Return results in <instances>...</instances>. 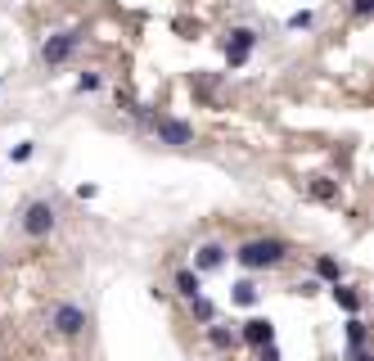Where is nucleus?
<instances>
[{
	"label": "nucleus",
	"mask_w": 374,
	"mask_h": 361,
	"mask_svg": "<svg viewBox=\"0 0 374 361\" xmlns=\"http://www.w3.org/2000/svg\"><path fill=\"white\" fill-rule=\"evenodd\" d=\"M234 257H239L248 271H257V267H276L280 257H284V244H280V240H253V244H244Z\"/></svg>",
	"instance_id": "nucleus-1"
},
{
	"label": "nucleus",
	"mask_w": 374,
	"mask_h": 361,
	"mask_svg": "<svg viewBox=\"0 0 374 361\" xmlns=\"http://www.w3.org/2000/svg\"><path fill=\"white\" fill-rule=\"evenodd\" d=\"M23 231H28L32 240L50 235V231H55V208H50V204H28V213H23Z\"/></svg>",
	"instance_id": "nucleus-2"
},
{
	"label": "nucleus",
	"mask_w": 374,
	"mask_h": 361,
	"mask_svg": "<svg viewBox=\"0 0 374 361\" xmlns=\"http://www.w3.org/2000/svg\"><path fill=\"white\" fill-rule=\"evenodd\" d=\"M77 41H81L77 32H59V36H50V41L41 45V59H45V64H64L72 50H77Z\"/></svg>",
	"instance_id": "nucleus-3"
},
{
	"label": "nucleus",
	"mask_w": 374,
	"mask_h": 361,
	"mask_svg": "<svg viewBox=\"0 0 374 361\" xmlns=\"http://www.w3.org/2000/svg\"><path fill=\"white\" fill-rule=\"evenodd\" d=\"M55 330L68 334V339H72V334H81L86 330V312H81V307H72V303H59L55 307Z\"/></svg>",
	"instance_id": "nucleus-4"
},
{
	"label": "nucleus",
	"mask_w": 374,
	"mask_h": 361,
	"mask_svg": "<svg viewBox=\"0 0 374 361\" xmlns=\"http://www.w3.org/2000/svg\"><path fill=\"white\" fill-rule=\"evenodd\" d=\"M154 131H158V140H163V145H190V140H194L190 122H176V118H163Z\"/></svg>",
	"instance_id": "nucleus-5"
},
{
	"label": "nucleus",
	"mask_w": 374,
	"mask_h": 361,
	"mask_svg": "<svg viewBox=\"0 0 374 361\" xmlns=\"http://www.w3.org/2000/svg\"><path fill=\"white\" fill-rule=\"evenodd\" d=\"M253 41H257V32L234 28V32H230V64H244V59H248V50H253Z\"/></svg>",
	"instance_id": "nucleus-6"
},
{
	"label": "nucleus",
	"mask_w": 374,
	"mask_h": 361,
	"mask_svg": "<svg viewBox=\"0 0 374 361\" xmlns=\"http://www.w3.org/2000/svg\"><path fill=\"white\" fill-rule=\"evenodd\" d=\"M221 262H226V248H221V244H203V248H198V257H194L198 271H217Z\"/></svg>",
	"instance_id": "nucleus-7"
},
{
	"label": "nucleus",
	"mask_w": 374,
	"mask_h": 361,
	"mask_svg": "<svg viewBox=\"0 0 374 361\" xmlns=\"http://www.w3.org/2000/svg\"><path fill=\"white\" fill-rule=\"evenodd\" d=\"M271 334H276V330H271V321H244V339L248 343H271Z\"/></svg>",
	"instance_id": "nucleus-8"
},
{
	"label": "nucleus",
	"mask_w": 374,
	"mask_h": 361,
	"mask_svg": "<svg viewBox=\"0 0 374 361\" xmlns=\"http://www.w3.org/2000/svg\"><path fill=\"white\" fill-rule=\"evenodd\" d=\"M198 289H203V284H198V271H181V276H176V294L198 298Z\"/></svg>",
	"instance_id": "nucleus-9"
},
{
	"label": "nucleus",
	"mask_w": 374,
	"mask_h": 361,
	"mask_svg": "<svg viewBox=\"0 0 374 361\" xmlns=\"http://www.w3.org/2000/svg\"><path fill=\"white\" fill-rule=\"evenodd\" d=\"M347 339H352V361H361V343H366V326H361L356 316L347 321Z\"/></svg>",
	"instance_id": "nucleus-10"
},
{
	"label": "nucleus",
	"mask_w": 374,
	"mask_h": 361,
	"mask_svg": "<svg viewBox=\"0 0 374 361\" xmlns=\"http://www.w3.org/2000/svg\"><path fill=\"white\" fill-rule=\"evenodd\" d=\"M334 298H339L347 312H356V307H361V294H356V289H347V284H334Z\"/></svg>",
	"instance_id": "nucleus-11"
},
{
	"label": "nucleus",
	"mask_w": 374,
	"mask_h": 361,
	"mask_svg": "<svg viewBox=\"0 0 374 361\" xmlns=\"http://www.w3.org/2000/svg\"><path fill=\"white\" fill-rule=\"evenodd\" d=\"M234 303H239V307H253V303H257V289H253L248 280H244V284H234Z\"/></svg>",
	"instance_id": "nucleus-12"
},
{
	"label": "nucleus",
	"mask_w": 374,
	"mask_h": 361,
	"mask_svg": "<svg viewBox=\"0 0 374 361\" xmlns=\"http://www.w3.org/2000/svg\"><path fill=\"white\" fill-rule=\"evenodd\" d=\"M190 303H194V316H198V321H212V316H217V312H212V303H208L203 294H198V298H190Z\"/></svg>",
	"instance_id": "nucleus-13"
},
{
	"label": "nucleus",
	"mask_w": 374,
	"mask_h": 361,
	"mask_svg": "<svg viewBox=\"0 0 374 361\" xmlns=\"http://www.w3.org/2000/svg\"><path fill=\"white\" fill-rule=\"evenodd\" d=\"M316 271H320L325 280H334V284H339V262H329V257H320V262H316Z\"/></svg>",
	"instance_id": "nucleus-14"
},
{
	"label": "nucleus",
	"mask_w": 374,
	"mask_h": 361,
	"mask_svg": "<svg viewBox=\"0 0 374 361\" xmlns=\"http://www.w3.org/2000/svg\"><path fill=\"white\" fill-rule=\"evenodd\" d=\"M311 194H316V199H334V185L329 181H311Z\"/></svg>",
	"instance_id": "nucleus-15"
},
{
	"label": "nucleus",
	"mask_w": 374,
	"mask_h": 361,
	"mask_svg": "<svg viewBox=\"0 0 374 361\" xmlns=\"http://www.w3.org/2000/svg\"><path fill=\"white\" fill-rule=\"evenodd\" d=\"M212 343H217V348H230V330H221V326H212Z\"/></svg>",
	"instance_id": "nucleus-16"
},
{
	"label": "nucleus",
	"mask_w": 374,
	"mask_h": 361,
	"mask_svg": "<svg viewBox=\"0 0 374 361\" xmlns=\"http://www.w3.org/2000/svg\"><path fill=\"white\" fill-rule=\"evenodd\" d=\"M77 86H81V91H95V86H99V77H95V72H81V77H77Z\"/></svg>",
	"instance_id": "nucleus-17"
},
{
	"label": "nucleus",
	"mask_w": 374,
	"mask_h": 361,
	"mask_svg": "<svg viewBox=\"0 0 374 361\" xmlns=\"http://www.w3.org/2000/svg\"><path fill=\"white\" fill-rule=\"evenodd\" d=\"M352 9H356V14H361V18H366V14H370V9H374V0H356V5H352Z\"/></svg>",
	"instance_id": "nucleus-18"
},
{
	"label": "nucleus",
	"mask_w": 374,
	"mask_h": 361,
	"mask_svg": "<svg viewBox=\"0 0 374 361\" xmlns=\"http://www.w3.org/2000/svg\"><path fill=\"white\" fill-rule=\"evenodd\" d=\"M261 361H276V348H271V343H266V357H261Z\"/></svg>",
	"instance_id": "nucleus-19"
}]
</instances>
